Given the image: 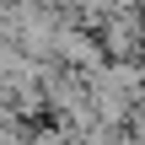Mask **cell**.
I'll return each mask as SVG.
<instances>
[{
	"label": "cell",
	"instance_id": "6da1fadb",
	"mask_svg": "<svg viewBox=\"0 0 145 145\" xmlns=\"http://www.w3.org/2000/svg\"><path fill=\"white\" fill-rule=\"evenodd\" d=\"M97 38L108 48V59H140L145 54V11L140 5H118L97 22Z\"/></svg>",
	"mask_w": 145,
	"mask_h": 145
},
{
	"label": "cell",
	"instance_id": "7a4b0ae2",
	"mask_svg": "<svg viewBox=\"0 0 145 145\" xmlns=\"http://www.w3.org/2000/svg\"><path fill=\"white\" fill-rule=\"evenodd\" d=\"M54 59H59V65H70V70H91V65H102V59H108V48H102L97 27H86V22H65V27H59V38H54Z\"/></svg>",
	"mask_w": 145,
	"mask_h": 145
},
{
	"label": "cell",
	"instance_id": "3957f363",
	"mask_svg": "<svg viewBox=\"0 0 145 145\" xmlns=\"http://www.w3.org/2000/svg\"><path fill=\"white\" fill-rule=\"evenodd\" d=\"M27 145H70L59 124H43V129H27Z\"/></svg>",
	"mask_w": 145,
	"mask_h": 145
}]
</instances>
